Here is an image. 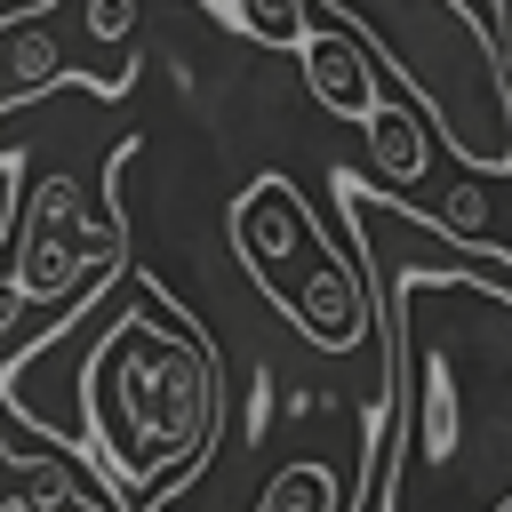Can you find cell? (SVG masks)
<instances>
[{
	"instance_id": "cell-1",
	"label": "cell",
	"mask_w": 512,
	"mask_h": 512,
	"mask_svg": "<svg viewBox=\"0 0 512 512\" xmlns=\"http://www.w3.org/2000/svg\"><path fill=\"white\" fill-rule=\"evenodd\" d=\"M336 200L392 344V472L376 512H512V256L440 232L360 168H336Z\"/></svg>"
},
{
	"instance_id": "cell-2",
	"label": "cell",
	"mask_w": 512,
	"mask_h": 512,
	"mask_svg": "<svg viewBox=\"0 0 512 512\" xmlns=\"http://www.w3.org/2000/svg\"><path fill=\"white\" fill-rule=\"evenodd\" d=\"M224 424V368L208 328L144 272L120 280V312L104 320L88 368H80V432L112 472V504L152 512Z\"/></svg>"
},
{
	"instance_id": "cell-3",
	"label": "cell",
	"mask_w": 512,
	"mask_h": 512,
	"mask_svg": "<svg viewBox=\"0 0 512 512\" xmlns=\"http://www.w3.org/2000/svg\"><path fill=\"white\" fill-rule=\"evenodd\" d=\"M232 256L248 264L256 296H272V304H288L296 280L328 256V240H320V224H312V208L288 176H256L232 200Z\"/></svg>"
},
{
	"instance_id": "cell-4",
	"label": "cell",
	"mask_w": 512,
	"mask_h": 512,
	"mask_svg": "<svg viewBox=\"0 0 512 512\" xmlns=\"http://www.w3.org/2000/svg\"><path fill=\"white\" fill-rule=\"evenodd\" d=\"M48 88H88V96H128L136 88V64L128 72H96V64H72L64 48V24L40 8V16H8L0 24V112L48 96Z\"/></svg>"
},
{
	"instance_id": "cell-5",
	"label": "cell",
	"mask_w": 512,
	"mask_h": 512,
	"mask_svg": "<svg viewBox=\"0 0 512 512\" xmlns=\"http://www.w3.org/2000/svg\"><path fill=\"white\" fill-rule=\"evenodd\" d=\"M304 88L320 96V112H336V120H352V128H368L376 112H384V88H376V64H368V48L352 40V32H336V24H320L304 48Z\"/></svg>"
},
{
	"instance_id": "cell-6",
	"label": "cell",
	"mask_w": 512,
	"mask_h": 512,
	"mask_svg": "<svg viewBox=\"0 0 512 512\" xmlns=\"http://www.w3.org/2000/svg\"><path fill=\"white\" fill-rule=\"evenodd\" d=\"M424 136H432V128L416 120V104H392V96H384V112L368 120V152H376L384 184H400V192H408V184H424V176H432V144H424Z\"/></svg>"
},
{
	"instance_id": "cell-7",
	"label": "cell",
	"mask_w": 512,
	"mask_h": 512,
	"mask_svg": "<svg viewBox=\"0 0 512 512\" xmlns=\"http://www.w3.org/2000/svg\"><path fill=\"white\" fill-rule=\"evenodd\" d=\"M256 512H352V496H344V480H336L320 456H296V464H280V472L264 480Z\"/></svg>"
},
{
	"instance_id": "cell-8",
	"label": "cell",
	"mask_w": 512,
	"mask_h": 512,
	"mask_svg": "<svg viewBox=\"0 0 512 512\" xmlns=\"http://www.w3.org/2000/svg\"><path fill=\"white\" fill-rule=\"evenodd\" d=\"M256 48H304L312 32H320V16H312V0H232L224 8Z\"/></svg>"
},
{
	"instance_id": "cell-9",
	"label": "cell",
	"mask_w": 512,
	"mask_h": 512,
	"mask_svg": "<svg viewBox=\"0 0 512 512\" xmlns=\"http://www.w3.org/2000/svg\"><path fill=\"white\" fill-rule=\"evenodd\" d=\"M80 32L104 40V48L128 40V32H136V0H88V8H80Z\"/></svg>"
},
{
	"instance_id": "cell-10",
	"label": "cell",
	"mask_w": 512,
	"mask_h": 512,
	"mask_svg": "<svg viewBox=\"0 0 512 512\" xmlns=\"http://www.w3.org/2000/svg\"><path fill=\"white\" fill-rule=\"evenodd\" d=\"M216 8H232V0H216Z\"/></svg>"
}]
</instances>
